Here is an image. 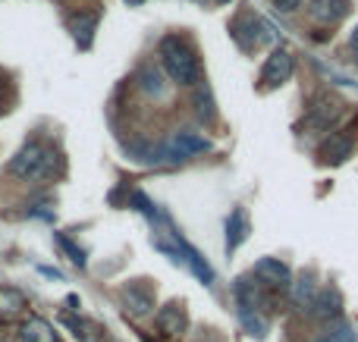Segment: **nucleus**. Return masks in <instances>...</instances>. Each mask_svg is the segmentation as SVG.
Here are the masks:
<instances>
[{
    "label": "nucleus",
    "instance_id": "f257e3e1",
    "mask_svg": "<svg viewBox=\"0 0 358 342\" xmlns=\"http://www.w3.org/2000/svg\"><path fill=\"white\" fill-rule=\"evenodd\" d=\"M63 170V157L48 142H29L10 161V173L25 182H50Z\"/></svg>",
    "mask_w": 358,
    "mask_h": 342
},
{
    "label": "nucleus",
    "instance_id": "f03ea898",
    "mask_svg": "<svg viewBox=\"0 0 358 342\" xmlns=\"http://www.w3.org/2000/svg\"><path fill=\"white\" fill-rule=\"evenodd\" d=\"M157 57H161V66L176 85H198L201 82V63L198 54L185 38L179 35H167L157 44Z\"/></svg>",
    "mask_w": 358,
    "mask_h": 342
},
{
    "label": "nucleus",
    "instance_id": "7ed1b4c3",
    "mask_svg": "<svg viewBox=\"0 0 358 342\" xmlns=\"http://www.w3.org/2000/svg\"><path fill=\"white\" fill-rule=\"evenodd\" d=\"M233 299H236L239 314H264L273 302V289H267L258 276L248 274L233 283Z\"/></svg>",
    "mask_w": 358,
    "mask_h": 342
},
{
    "label": "nucleus",
    "instance_id": "20e7f679",
    "mask_svg": "<svg viewBox=\"0 0 358 342\" xmlns=\"http://www.w3.org/2000/svg\"><path fill=\"white\" fill-rule=\"evenodd\" d=\"M229 35H233V41L239 44L242 50H258V47H264V44L273 41L271 25H267L264 19H258L255 13L236 16L233 22H229Z\"/></svg>",
    "mask_w": 358,
    "mask_h": 342
},
{
    "label": "nucleus",
    "instance_id": "39448f33",
    "mask_svg": "<svg viewBox=\"0 0 358 342\" xmlns=\"http://www.w3.org/2000/svg\"><path fill=\"white\" fill-rule=\"evenodd\" d=\"M343 117V101L330 91L315 94L308 113H305V129L308 132H330Z\"/></svg>",
    "mask_w": 358,
    "mask_h": 342
},
{
    "label": "nucleus",
    "instance_id": "423d86ee",
    "mask_svg": "<svg viewBox=\"0 0 358 342\" xmlns=\"http://www.w3.org/2000/svg\"><path fill=\"white\" fill-rule=\"evenodd\" d=\"M292 73H296V57H292L286 47H273L271 57H267V63H264V69H261V85L280 88L283 82L292 79Z\"/></svg>",
    "mask_w": 358,
    "mask_h": 342
},
{
    "label": "nucleus",
    "instance_id": "0eeeda50",
    "mask_svg": "<svg viewBox=\"0 0 358 342\" xmlns=\"http://www.w3.org/2000/svg\"><path fill=\"white\" fill-rule=\"evenodd\" d=\"M252 276H258L267 289H283V292H289V286H292V270L286 267L280 258H261L252 267Z\"/></svg>",
    "mask_w": 358,
    "mask_h": 342
},
{
    "label": "nucleus",
    "instance_id": "6e6552de",
    "mask_svg": "<svg viewBox=\"0 0 358 342\" xmlns=\"http://www.w3.org/2000/svg\"><path fill=\"white\" fill-rule=\"evenodd\" d=\"M155 327L161 330V336L179 339V336L185 333V327H189V314H185V305H182V302H167L164 308H157Z\"/></svg>",
    "mask_w": 358,
    "mask_h": 342
},
{
    "label": "nucleus",
    "instance_id": "1a4fd4ad",
    "mask_svg": "<svg viewBox=\"0 0 358 342\" xmlns=\"http://www.w3.org/2000/svg\"><path fill=\"white\" fill-rule=\"evenodd\" d=\"M352 151H355L352 132H330V135L324 138V144L317 148V157H321V163L340 167V163H346L349 157H352Z\"/></svg>",
    "mask_w": 358,
    "mask_h": 342
},
{
    "label": "nucleus",
    "instance_id": "9d476101",
    "mask_svg": "<svg viewBox=\"0 0 358 342\" xmlns=\"http://www.w3.org/2000/svg\"><path fill=\"white\" fill-rule=\"evenodd\" d=\"M120 299H123V305L129 308L136 318H145V314L155 311V292H151V286L145 280H136L129 283V286L120 289Z\"/></svg>",
    "mask_w": 358,
    "mask_h": 342
},
{
    "label": "nucleus",
    "instance_id": "9b49d317",
    "mask_svg": "<svg viewBox=\"0 0 358 342\" xmlns=\"http://www.w3.org/2000/svg\"><path fill=\"white\" fill-rule=\"evenodd\" d=\"M352 3L349 0H311L308 3V16L321 25H336L349 16Z\"/></svg>",
    "mask_w": 358,
    "mask_h": 342
},
{
    "label": "nucleus",
    "instance_id": "f8f14e48",
    "mask_svg": "<svg viewBox=\"0 0 358 342\" xmlns=\"http://www.w3.org/2000/svg\"><path fill=\"white\" fill-rule=\"evenodd\" d=\"M311 311H315V318L324 320V324H336V320H340V314H343L340 289H336V286L321 289V292H317V299H315V305H311Z\"/></svg>",
    "mask_w": 358,
    "mask_h": 342
},
{
    "label": "nucleus",
    "instance_id": "ddd939ff",
    "mask_svg": "<svg viewBox=\"0 0 358 342\" xmlns=\"http://www.w3.org/2000/svg\"><path fill=\"white\" fill-rule=\"evenodd\" d=\"M208 148H210V142L204 135H198V132H176L173 142H170V154H173V161L201 154V151H208Z\"/></svg>",
    "mask_w": 358,
    "mask_h": 342
},
{
    "label": "nucleus",
    "instance_id": "4468645a",
    "mask_svg": "<svg viewBox=\"0 0 358 342\" xmlns=\"http://www.w3.org/2000/svg\"><path fill=\"white\" fill-rule=\"evenodd\" d=\"M19 342H60V336H57V330L44 318L31 314V318L22 320V327H19Z\"/></svg>",
    "mask_w": 358,
    "mask_h": 342
},
{
    "label": "nucleus",
    "instance_id": "2eb2a0df",
    "mask_svg": "<svg viewBox=\"0 0 358 342\" xmlns=\"http://www.w3.org/2000/svg\"><path fill=\"white\" fill-rule=\"evenodd\" d=\"M248 232H252V223H248L245 207H236V211L229 214V220H227V251H229V255H233V251L245 242Z\"/></svg>",
    "mask_w": 358,
    "mask_h": 342
},
{
    "label": "nucleus",
    "instance_id": "dca6fc26",
    "mask_svg": "<svg viewBox=\"0 0 358 342\" xmlns=\"http://www.w3.org/2000/svg\"><path fill=\"white\" fill-rule=\"evenodd\" d=\"M22 311H29V299H25V292H19L16 286H0V318L13 320Z\"/></svg>",
    "mask_w": 358,
    "mask_h": 342
},
{
    "label": "nucleus",
    "instance_id": "f3484780",
    "mask_svg": "<svg viewBox=\"0 0 358 342\" xmlns=\"http://www.w3.org/2000/svg\"><path fill=\"white\" fill-rule=\"evenodd\" d=\"M317 292H321V289H317V283H315V276H299V280H292V286H289V299H292V305L296 308H311L315 305V299H317Z\"/></svg>",
    "mask_w": 358,
    "mask_h": 342
},
{
    "label": "nucleus",
    "instance_id": "a211bd4d",
    "mask_svg": "<svg viewBox=\"0 0 358 342\" xmlns=\"http://www.w3.org/2000/svg\"><path fill=\"white\" fill-rule=\"evenodd\" d=\"M138 88H142L145 94H151V98H164V94H167V82H164L161 69H155V66H145L142 73H138Z\"/></svg>",
    "mask_w": 358,
    "mask_h": 342
},
{
    "label": "nucleus",
    "instance_id": "6ab92c4d",
    "mask_svg": "<svg viewBox=\"0 0 358 342\" xmlns=\"http://www.w3.org/2000/svg\"><path fill=\"white\" fill-rule=\"evenodd\" d=\"M94 29H98V16H94V13H79V16L73 19V35H76V41H79L82 47L92 44Z\"/></svg>",
    "mask_w": 358,
    "mask_h": 342
},
{
    "label": "nucleus",
    "instance_id": "aec40b11",
    "mask_svg": "<svg viewBox=\"0 0 358 342\" xmlns=\"http://www.w3.org/2000/svg\"><path fill=\"white\" fill-rule=\"evenodd\" d=\"M195 113H198V119H204V123H214L217 110H214V98H210V88L208 85H198V91H195Z\"/></svg>",
    "mask_w": 358,
    "mask_h": 342
},
{
    "label": "nucleus",
    "instance_id": "412c9836",
    "mask_svg": "<svg viewBox=\"0 0 358 342\" xmlns=\"http://www.w3.org/2000/svg\"><path fill=\"white\" fill-rule=\"evenodd\" d=\"M239 320L248 336H255V339H264L267 330H271V320H267L264 314H239Z\"/></svg>",
    "mask_w": 358,
    "mask_h": 342
},
{
    "label": "nucleus",
    "instance_id": "4be33fe9",
    "mask_svg": "<svg viewBox=\"0 0 358 342\" xmlns=\"http://www.w3.org/2000/svg\"><path fill=\"white\" fill-rule=\"evenodd\" d=\"M317 342H358V336L349 324H330L327 333H321Z\"/></svg>",
    "mask_w": 358,
    "mask_h": 342
},
{
    "label": "nucleus",
    "instance_id": "5701e85b",
    "mask_svg": "<svg viewBox=\"0 0 358 342\" xmlns=\"http://www.w3.org/2000/svg\"><path fill=\"white\" fill-rule=\"evenodd\" d=\"M54 239H57V242H60V248L69 255V261H73V264H79V267H85V251H82V248H76V245L69 242V239L63 236V232H57Z\"/></svg>",
    "mask_w": 358,
    "mask_h": 342
},
{
    "label": "nucleus",
    "instance_id": "b1692460",
    "mask_svg": "<svg viewBox=\"0 0 358 342\" xmlns=\"http://www.w3.org/2000/svg\"><path fill=\"white\" fill-rule=\"evenodd\" d=\"M63 324H66L69 330H73V333H76V336H79L82 342H94L92 336H88V327L82 324V320H76V318H69V314H63Z\"/></svg>",
    "mask_w": 358,
    "mask_h": 342
},
{
    "label": "nucleus",
    "instance_id": "393cba45",
    "mask_svg": "<svg viewBox=\"0 0 358 342\" xmlns=\"http://www.w3.org/2000/svg\"><path fill=\"white\" fill-rule=\"evenodd\" d=\"M273 6H277L280 13H292V10H299L302 6V0H271Z\"/></svg>",
    "mask_w": 358,
    "mask_h": 342
},
{
    "label": "nucleus",
    "instance_id": "a878e982",
    "mask_svg": "<svg viewBox=\"0 0 358 342\" xmlns=\"http://www.w3.org/2000/svg\"><path fill=\"white\" fill-rule=\"evenodd\" d=\"M6 107H3V79H0V113H3Z\"/></svg>",
    "mask_w": 358,
    "mask_h": 342
},
{
    "label": "nucleus",
    "instance_id": "bb28decb",
    "mask_svg": "<svg viewBox=\"0 0 358 342\" xmlns=\"http://www.w3.org/2000/svg\"><path fill=\"white\" fill-rule=\"evenodd\" d=\"M352 47H355V54H358V29L352 31Z\"/></svg>",
    "mask_w": 358,
    "mask_h": 342
},
{
    "label": "nucleus",
    "instance_id": "cd10ccee",
    "mask_svg": "<svg viewBox=\"0 0 358 342\" xmlns=\"http://www.w3.org/2000/svg\"><path fill=\"white\" fill-rule=\"evenodd\" d=\"M126 3H129V6H142L145 0H126Z\"/></svg>",
    "mask_w": 358,
    "mask_h": 342
},
{
    "label": "nucleus",
    "instance_id": "c85d7f7f",
    "mask_svg": "<svg viewBox=\"0 0 358 342\" xmlns=\"http://www.w3.org/2000/svg\"><path fill=\"white\" fill-rule=\"evenodd\" d=\"M217 3H227V0H217Z\"/></svg>",
    "mask_w": 358,
    "mask_h": 342
},
{
    "label": "nucleus",
    "instance_id": "c756f323",
    "mask_svg": "<svg viewBox=\"0 0 358 342\" xmlns=\"http://www.w3.org/2000/svg\"><path fill=\"white\" fill-rule=\"evenodd\" d=\"M355 57H358V54H355Z\"/></svg>",
    "mask_w": 358,
    "mask_h": 342
}]
</instances>
